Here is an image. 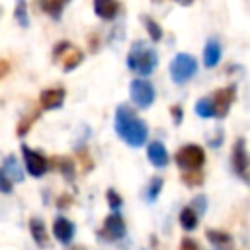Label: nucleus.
Listing matches in <instances>:
<instances>
[{
	"label": "nucleus",
	"mask_w": 250,
	"mask_h": 250,
	"mask_svg": "<svg viewBox=\"0 0 250 250\" xmlns=\"http://www.w3.org/2000/svg\"><path fill=\"white\" fill-rule=\"evenodd\" d=\"M170 115H172V119H174V123H176V125H180V123H182L184 113H182V107H180V105H172V107H170Z\"/></svg>",
	"instance_id": "nucleus-32"
},
{
	"label": "nucleus",
	"mask_w": 250,
	"mask_h": 250,
	"mask_svg": "<svg viewBox=\"0 0 250 250\" xmlns=\"http://www.w3.org/2000/svg\"><path fill=\"white\" fill-rule=\"evenodd\" d=\"M74 225L64 217H57L53 221V234L61 244H68L74 238Z\"/></svg>",
	"instance_id": "nucleus-12"
},
{
	"label": "nucleus",
	"mask_w": 250,
	"mask_h": 250,
	"mask_svg": "<svg viewBox=\"0 0 250 250\" xmlns=\"http://www.w3.org/2000/svg\"><path fill=\"white\" fill-rule=\"evenodd\" d=\"M180 250H199V244H197L193 238L186 236V238H182V242H180Z\"/></svg>",
	"instance_id": "nucleus-30"
},
{
	"label": "nucleus",
	"mask_w": 250,
	"mask_h": 250,
	"mask_svg": "<svg viewBox=\"0 0 250 250\" xmlns=\"http://www.w3.org/2000/svg\"><path fill=\"white\" fill-rule=\"evenodd\" d=\"M59 166H61V174L64 176V180L72 182L74 176H76V166H74V162H72L68 156H62V158L59 160Z\"/></svg>",
	"instance_id": "nucleus-25"
},
{
	"label": "nucleus",
	"mask_w": 250,
	"mask_h": 250,
	"mask_svg": "<svg viewBox=\"0 0 250 250\" xmlns=\"http://www.w3.org/2000/svg\"><path fill=\"white\" fill-rule=\"evenodd\" d=\"M94 12L102 20H113L119 12V2L117 0H94Z\"/></svg>",
	"instance_id": "nucleus-15"
},
{
	"label": "nucleus",
	"mask_w": 250,
	"mask_h": 250,
	"mask_svg": "<svg viewBox=\"0 0 250 250\" xmlns=\"http://www.w3.org/2000/svg\"><path fill=\"white\" fill-rule=\"evenodd\" d=\"M180 225L184 230H195L197 229V213L193 207H184L180 213Z\"/></svg>",
	"instance_id": "nucleus-21"
},
{
	"label": "nucleus",
	"mask_w": 250,
	"mask_h": 250,
	"mask_svg": "<svg viewBox=\"0 0 250 250\" xmlns=\"http://www.w3.org/2000/svg\"><path fill=\"white\" fill-rule=\"evenodd\" d=\"M29 232H31V238L35 240V244L37 246H47V229H45V225H43V221L41 219H37V217H33L31 221H29Z\"/></svg>",
	"instance_id": "nucleus-19"
},
{
	"label": "nucleus",
	"mask_w": 250,
	"mask_h": 250,
	"mask_svg": "<svg viewBox=\"0 0 250 250\" xmlns=\"http://www.w3.org/2000/svg\"><path fill=\"white\" fill-rule=\"evenodd\" d=\"M176 164L180 166V170L184 172H193V170H199L203 164H205V152L201 146L197 145H184L176 156H174Z\"/></svg>",
	"instance_id": "nucleus-4"
},
{
	"label": "nucleus",
	"mask_w": 250,
	"mask_h": 250,
	"mask_svg": "<svg viewBox=\"0 0 250 250\" xmlns=\"http://www.w3.org/2000/svg\"><path fill=\"white\" fill-rule=\"evenodd\" d=\"M234 94H236V88L234 86H227V88H221L215 92L213 100H215V109H217V117L223 119L229 115V109H230V104L234 102Z\"/></svg>",
	"instance_id": "nucleus-10"
},
{
	"label": "nucleus",
	"mask_w": 250,
	"mask_h": 250,
	"mask_svg": "<svg viewBox=\"0 0 250 250\" xmlns=\"http://www.w3.org/2000/svg\"><path fill=\"white\" fill-rule=\"evenodd\" d=\"M70 0H37V4L41 6V10L47 14V16H51L53 20H59L61 16H62V10H64V6L68 4Z\"/></svg>",
	"instance_id": "nucleus-18"
},
{
	"label": "nucleus",
	"mask_w": 250,
	"mask_h": 250,
	"mask_svg": "<svg viewBox=\"0 0 250 250\" xmlns=\"http://www.w3.org/2000/svg\"><path fill=\"white\" fill-rule=\"evenodd\" d=\"M162 186H164V180H162L160 176H154V178L148 182L146 191H145V197H146V201H148V203H152V201H154V199L160 195Z\"/></svg>",
	"instance_id": "nucleus-22"
},
{
	"label": "nucleus",
	"mask_w": 250,
	"mask_h": 250,
	"mask_svg": "<svg viewBox=\"0 0 250 250\" xmlns=\"http://www.w3.org/2000/svg\"><path fill=\"white\" fill-rule=\"evenodd\" d=\"M195 113L199 117H217V109H215V100L211 96H205V98H199L195 102Z\"/></svg>",
	"instance_id": "nucleus-20"
},
{
	"label": "nucleus",
	"mask_w": 250,
	"mask_h": 250,
	"mask_svg": "<svg viewBox=\"0 0 250 250\" xmlns=\"http://www.w3.org/2000/svg\"><path fill=\"white\" fill-rule=\"evenodd\" d=\"M158 64V57H156V51L152 47H148L145 41H137L133 43L129 55H127V66L141 74V76H148Z\"/></svg>",
	"instance_id": "nucleus-2"
},
{
	"label": "nucleus",
	"mask_w": 250,
	"mask_h": 250,
	"mask_svg": "<svg viewBox=\"0 0 250 250\" xmlns=\"http://www.w3.org/2000/svg\"><path fill=\"white\" fill-rule=\"evenodd\" d=\"M105 199H107V203H109V207H111V209H119V207H121V203H123L121 195H119L115 189H107V191H105Z\"/></svg>",
	"instance_id": "nucleus-27"
},
{
	"label": "nucleus",
	"mask_w": 250,
	"mask_h": 250,
	"mask_svg": "<svg viewBox=\"0 0 250 250\" xmlns=\"http://www.w3.org/2000/svg\"><path fill=\"white\" fill-rule=\"evenodd\" d=\"M0 189L4 191V193H10L12 191V180L0 170Z\"/></svg>",
	"instance_id": "nucleus-31"
},
{
	"label": "nucleus",
	"mask_w": 250,
	"mask_h": 250,
	"mask_svg": "<svg viewBox=\"0 0 250 250\" xmlns=\"http://www.w3.org/2000/svg\"><path fill=\"white\" fill-rule=\"evenodd\" d=\"M129 96H131V102H133L137 107L146 109V107L152 105L156 94H154V88H152V84H150L148 80H145V78H135V80L131 82V86H129Z\"/></svg>",
	"instance_id": "nucleus-5"
},
{
	"label": "nucleus",
	"mask_w": 250,
	"mask_h": 250,
	"mask_svg": "<svg viewBox=\"0 0 250 250\" xmlns=\"http://www.w3.org/2000/svg\"><path fill=\"white\" fill-rule=\"evenodd\" d=\"M141 20H143V23H145V27H146V31H148V35H150V39L152 41H160L162 39V27L156 23V20H152L150 16H141Z\"/></svg>",
	"instance_id": "nucleus-23"
},
{
	"label": "nucleus",
	"mask_w": 250,
	"mask_h": 250,
	"mask_svg": "<svg viewBox=\"0 0 250 250\" xmlns=\"http://www.w3.org/2000/svg\"><path fill=\"white\" fill-rule=\"evenodd\" d=\"M197 72V61L188 53H178L170 62V76L176 84H186Z\"/></svg>",
	"instance_id": "nucleus-3"
},
{
	"label": "nucleus",
	"mask_w": 250,
	"mask_h": 250,
	"mask_svg": "<svg viewBox=\"0 0 250 250\" xmlns=\"http://www.w3.org/2000/svg\"><path fill=\"white\" fill-rule=\"evenodd\" d=\"M230 160H232V168L238 176H244L246 170H248V164H250V158H248V152H246V141L240 137L234 141L232 145V152H230Z\"/></svg>",
	"instance_id": "nucleus-8"
},
{
	"label": "nucleus",
	"mask_w": 250,
	"mask_h": 250,
	"mask_svg": "<svg viewBox=\"0 0 250 250\" xmlns=\"http://www.w3.org/2000/svg\"><path fill=\"white\" fill-rule=\"evenodd\" d=\"M152 2H156V0H152Z\"/></svg>",
	"instance_id": "nucleus-34"
},
{
	"label": "nucleus",
	"mask_w": 250,
	"mask_h": 250,
	"mask_svg": "<svg viewBox=\"0 0 250 250\" xmlns=\"http://www.w3.org/2000/svg\"><path fill=\"white\" fill-rule=\"evenodd\" d=\"M115 133L129 146H143L148 139V127L129 105H119L115 111Z\"/></svg>",
	"instance_id": "nucleus-1"
},
{
	"label": "nucleus",
	"mask_w": 250,
	"mask_h": 250,
	"mask_svg": "<svg viewBox=\"0 0 250 250\" xmlns=\"http://www.w3.org/2000/svg\"><path fill=\"white\" fill-rule=\"evenodd\" d=\"M219 61H221V43L217 39H209L203 49V62H205V66L213 68Z\"/></svg>",
	"instance_id": "nucleus-17"
},
{
	"label": "nucleus",
	"mask_w": 250,
	"mask_h": 250,
	"mask_svg": "<svg viewBox=\"0 0 250 250\" xmlns=\"http://www.w3.org/2000/svg\"><path fill=\"white\" fill-rule=\"evenodd\" d=\"M37 117H39V111H35L33 115H27L25 119H21V123H20V127H18V135H21V137H23V135L27 133V129H29V127L33 125V121H35Z\"/></svg>",
	"instance_id": "nucleus-28"
},
{
	"label": "nucleus",
	"mask_w": 250,
	"mask_h": 250,
	"mask_svg": "<svg viewBox=\"0 0 250 250\" xmlns=\"http://www.w3.org/2000/svg\"><path fill=\"white\" fill-rule=\"evenodd\" d=\"M174 2H176V4H180V6H189L193 0H174Z\"/></svg>",
	"instance_id": "nucleus-33"
},
{
	"label": "nucleus",
	"mask_w": 250,
	"mask_h": 250,
	"mask_svg": "<svg viewBox=\"0 0 250 250\" xmlns=\"http://www.w3.org/2000/svg\"><path fill=\"white\" fill-rule=\"evenodd\" d=\"M61 53H62V68H64L66 72L72 70V68H76V66L84 61V53L78 51V49H74L68 41H62V43H59V45L55 47V51H53L55 61L61 57Z\"/></svg>",
	"instance_id": "nucleus-6"
},
{
	"label": "nucleus",
	"mask_w": 250,
	"mask_h": 250,
	"mask_svg": "<svg viewBox=\"0 0 250 250\" xmlns=\"http://www.w3.org/2000/svg\"><path fill=\"white\" fill-rule=\"evenodd\" d=\"M182 180L188 184V186H199L203 182V174L199 170H193V172H184L182 174Z\"/></svg>",
	"instance_id": "nucleus-26"
},
{
	"label": "nucleus",
	"mask_w": 250,
	"mask_h": 250,
	"mask_svg": "<svg viewBox=\"0 0 250 250\" xmlns=\"http://www.w3.org/2000/svg\"><path fill=\"white\" fill-rule=\"evenodd\" d=\"M146 156H148V162L154 166V168H164L168 166L170 162V154L166 150V146L160 143V141H152L146 148Z\"/></svg>",
	"instance_id": "nucleus-11"
},
{
	"label": "nucleus",
	"mask_w": 250,
	"mask_h": 250,
	"mask_svg": "<svg viewBox=\"0 0 250 250\" xmlns=\"http://www.w3.org/2000/svg\"><path fill=\"white\" fill-rule=\"evenodd\" d=\"M189 207L197 209V213H205V209H207V197H205V195H197V197H193Z\"/></svg>",
	"instance_id": "nucleus-29"
},
{
	"label": "nucleus",
	"mask_w": 250,
	"mask_h": 250,
	"mask_svg": "<svg viewBox=\"0 0 250 250\" xmlns=\"http://www.w3.org/2000/svg\"><path fill=\"white\" fill-rule=\"evenodd\" d=\"M100 234L104 238H107V240H119V238H123L125 236V223H123L121 215L119 213L107 215L105 221H104V229H102Z\"/></svg>",
	"instance_id": "nucleus-9"
},
{
	"label": "nucleus",
	"mask_w": 250,
	"mask_h": 250,
	"mask_svg": "<svg viewBox=\"0 0 250 250\" xmlns=\"http://www.w3.org/2000/svg\"><path fill=\"white\" fill-rule=\"evenodd\" d=\"M2 172H4L12 182H23V178H25V174H23L20 162H18L14 156H6V158L2 160Z\"/></svg>",
	"instance_id": "nucleus-16"
},
{
	"label": "nucleus",
	"mask_w": 250,
	"mask_h": 250,
	"mask_svg": "<svg viewBox=\"0 0 250 250\" xmlns=\"http://www.w3.org/2000/svg\"><path fill=\"white\" fill-rule=\"evenodd\" d=\"M14 18H16V21H18L21 27H27V25H29V16H27V4H25V0H18V2H16Z\"/></svg>",
	"instance_id": "nucleus-24"
},
{
	"label": "nucleus",
	"mask_w": 250,
	"mask_h": 250,
	"mask_svg": "<svg viewBox=\"0 0 250 250\" xmlns=\"http://www.w3.org/2000/svg\"><path fill=\"white\" fill-rule=\"evenodd\" d=\"M64 102V90L62 88H49L39 94V104L43 109H57Z\"/></svg>",
	"instance_id": "nucleus-13"
},
{
	"label": "nucleus",
	"mask_w": 250,
	"mask_h": 250,
	"mask_svg": "<svg viewBox=\"0 0 250 250\" xmlns=\"http://www.w3.org/2000/svg\"><path fill=\"white\" fill-rule=\"evenodd\" d=\"M207 240L211 242V246L215 248V250H232V246H234V242H232V238H230V234L229 232H225V230H215V229H207Z\"/></svg>",
	"instance_id": "nucleus-14"
},
{
	"label": "nucleus",
	"mask_w": 250,
	"mask_h": 250,
	"mask_svg": "<svg viewBox=\"0 0 250 250\" xmlns=\"http://www.w3.org/2000/svg\"><path fill=\"white\" fill-rule=\"evenodd\" d=\"M21 156H23V162H25L27 172L33 178H41L47 172V158L41 152L29 148L27 145H21Z\"/></svg>",
	"instance_id": "nucleus-7"
}]
</instances>
